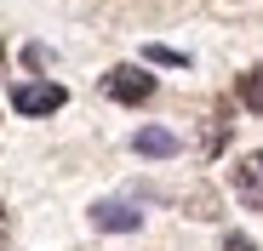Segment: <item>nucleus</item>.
I'll return each instance as SVG.
<instances>
[{
  "label": "nucleus",
  "instance_id": "8",
  "mask_svg": "<svg viewBox=\"0 0 263 251\" xmlns=\"http://www.w3.org/2000/svg\"><path fill=\"white\" fill-rule=\"evenodd\" d=\"M223 251H257V245H252L246 234H229V240H223Z\"/></svg>",
  "mask_w": 263,
  "mask_h": 251
},
{
  "label": "nucleus",
  "instance_id": "1",
  "mask_svg": "<svg viewBox=\"0 0 263 251\" xmlns=\"http://www.w3.org/2000/svg\"><path fill=\"white\" fill-rule=\"evenodd\" d=\"M103 92L115 97V103H126V109H138V103H149L155 97V74L149 69H109V80H103Z\"/></svg>",
  "mask_w": 263,
  "mask_h": 251
},
{
  "label": "nucleus",
  "instance_id": "9",
  "mask_svg": "<svg viewBox=\"0 0 263 251\" xmlns=\"http://www.w3.org/2000/svg\"><path fill=\"white\" fill-rule=\"evenodd\" d=\"M0 240H6V212H0Z\"/></svg>",
  "mask_w": 263,
  "mask_h": 251
},
{
  "label": "nucleus",
  "instance_id": "5",
  "mask_svg": "<svg viewBox=\"0 0 263 251\" xmlns=\"http://www.w3.org/2000/svg\"><path fill=\"white\" fill-rule=\"evenodd\" d=\"M132 149L149 154V160H172V154H178V137H172L166 126H143V132L132 137Z\"/></svg>",
  "mask_w": 263,
  "mask_h": 251
},
{
  "label": "nucleus",
  "instance_id": "6",
  "mask_svg": "<svg viewBox=\"0 0 263 251\" xmlns=\"http://www.w3.org/2000/svg\"><path fill=\"white\" fill-rule=\"evenodd\" d=\"M240 103H246L252 114H263V69H246V74H240Z\"/></svg>",
  "mask_w": 263,
  "mask_h": 251
},
{
  "label": "nucleus",
  "instance_id": "3",
  "mask_svg": "<svg viewBox=\"0 0 263 251\" xmlns=\"http://www.w3.org/2000/svg\"><path fill=\"white\" fill-rule=\"evenodd\" d=\"M229 189H235V200L246 205V212H263V165L257 160L229 165Z\"/></svg>",
  "mask_w": 263,
  "mask_h": 251
},
{
  "label": "nucleus",
  "instance_id": "7",
  "mask_svg": "<svg viewBox=\"0 0 263 251\" xmlns=\"http://www.w3.org/2000/svg\"><path fill=\"white\" fill-rule=\"evenodd\" d=\"M143 57H149V63H166V69H189V57H183V52H172V46H149Z\"/></svg>",
  "mask_w": 263,
  "mask_h": 251
},
{
  "label": "nucleus",
  "instance_id": "4",
  "mask_svg": "<svg viewBox=\"0 0 263 251\" xmlns=\"http://www.w3.org/2000/svg\"><path fill=\"white\" fill-rule=\"evenodd\" d=\"M92 223L103 234H132L143 223V212H132V205H120V200H103V205H92Z\"/></svg>",
  "mask_w": 263,
  "mask_h": 251
},
{
  "label": "nucleus",
  "instance_id": "10",
  "mask_svg": "<svg viewBox=\"0 0 263 251\" xmlns=\"http://www.w3.org/2000/svg\"><path fill=\"white\" fill-rule=\"evenodd\" d=\"M252 160H257V165H263V149H257V154H252Z\"/></svg>",
  "mask_w": 263,
  "mask_h": 251
},
{
  "label": "nucleus",
  "instance_id": "2",
  "mask_svg": "<svg viewBox=\"0 0 263 251\" xmlns=\"http://www.w3.org/2000/svg\"><path fill=\"white\" fill-rule=\"evenodd\" d=\"M69 103V92L58 86V80H23V86L12 92V109L17 114H58Z\"/></svg>",
  "mask_w": 263,
  "mask_h": 251
}]
</instances>
